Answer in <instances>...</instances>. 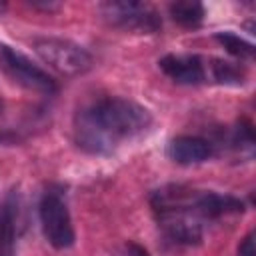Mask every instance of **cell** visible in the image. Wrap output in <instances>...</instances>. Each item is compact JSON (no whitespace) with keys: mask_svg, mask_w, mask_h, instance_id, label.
<instances>
[{"mask_svg":"<svg viewBox=\"0 0 256 256\" xmlns=\"http://www.w3.org/2000/svg\"><path fill=\"white\" fill-rule=\"evenodd\" d=\"M150 112L134 100L108 96L80 108L74 116V140L88 154H110L122 142L144 134Z\"/></svg>","mask_w":256,"mask_h":256,"instance_id":"cell-1","label":"cell"},{"mask_svg":"<svg viewBox=\"0 0 256 256\" xmlns=\"http://www.w3.org/2000/svg\"><path fill=\"white\" fill-rule=\"evenodd\" d=\"M196 190L182 184L158 188L152 198V210L164 236L178 246H198L202 242V218L196 212Z\"/></svg>","mask_w":256,"mask_h":256,"instance_id":"cell-2","label":"cell"},{"mask_svg":"<svg viewBox=\"0 0 256 256\" xmlns=\"http://www.w3.org/2000/svg\"><path fill=\"white\" fill-rule=\"evenodd\" d=\"M100 16L114 28L136 32V34H152L162 28V18L158 12L144 2H128V0H110L98 6Z\"/></svg>","mask_w":256,"mask_h":256,"instance_id":"cell-3","label":"cell"},{"mask_svg":"<svg viewBox=\"0 0 256 256\" xmlns=\"http://www.w3.org/2000/svg\"><path fill=\"white\" fill-rule=\"evenodd\" d=\"M32 44H34V52L40 56V60L64 76L84 74L92 66L90 54L72 40L44 36V38H36Z\"/></svg>","mask_w":256,"mask_h":256,"instance_id":"cell-4","label":"cell"},{"mask_svg":"<svg viewBox=\"0 0 256 256\" xmlns=\"http://www.w3.org/2000/svg\"><path fill=\"white\" fill-rule=\"evenodd\" d=\"M38 214H40V224H42L44 238L54 248L62 250V248H70L74 244V228H72L70 212H68L62 190L48 188L42 194Z\"/></svg>","mask_w":256,"mask_h":256,"instance_id":"cell-5","label":"cell"},{"mask_svg":"<svg viewBox=\"0 0 256 256\" xmlns=\"http://www.w3.org/2000/svg\"><path fill=\"white\" fill-rule=\"evenodd\" d=\"M0 62L4 66V70L22 86L36 90V92H46L52 94L56 92V82L52 80L50 74H46L42 68H38L36 64H32L24 54L12 50L6 44H0Z\"/></svg>","mask_w":256,"mask_h":256,"instance_id":"cell-6","label":"cell"},{"mask_svg":"<svg viewBox=\"0 0 256 256\" xmlns=\"http://www.w3.org/2000/svg\"><path fill=\"white\" fill-rule=\"evenodd\" d=\"M158 66L176 84L196 86L206 80V64L198 54H166Z\"/></svg>","mask_w":256,"mask_h":256,"instance_id":"cell-7","label":"cell"},{"mask_svg":"<svg viewBox=\"0 0 256 256\" xmlns=\"http://www.w3.org/2000/svg\"><path fill=\"white\" fill-rule=\"evenodd\" d=\"M166 152H168L170 160H174L176 164H184V166L200 164L212 156V144L206 138L184 134V136L172 138Z\"/></svg>","mask_w":256,"mask_h":256,"instance_id":"cell-8","label":"cell"},{"mask_svg":"<svg viewBox=\"0 0 256 256\" xmlns=\"http://www.w3.org/2000/svg\"><path fill=\"white\" fill-rule=\"evenodd\" d=\"M244 210V202L216 192H198L196 194V212L202 220H216L226 214H240Z\"/></svg>","mask_w":256,"mask_h":256,"instance_id":"cell-9","label":"cell"},{"mask_svg":"<svg viewBox=\"0 0 256 256\" xmlns=\"http://www.w3.org/2000/svg\"><path fill=\"white\" fill-rule=\"evenodd\" d=\"M18 210H20V196L12 188L0 206V256H14Z\"/></svg>","mask_w":256,"mask_h":256,"instance_id":"cell-10","label":"cell"},{"mask_svg":"<svg viewBox=\"0 0 256 256\" xmlns=\"http://www.w3.org/2000/svg\"><path fill=\"white\" fill-rule=\"evenodd\" d=\"M168 12L172 16L174 22H178L180 26H198L204 20V6L196 0H178L172 2L168 6Z\"/></svg>","mask_w":256,"mask_h":256,"instance_id":"cell-11","label":"cell"},{"mask_svg":"<svg viewBox=\"0 0 256 256\" xmlns=\"http://www.w3.org/2000/svg\"><path fill=\"white\" fill-rule=\"evenodd\" d=\"M210 70H212V78L218 84H226V86H240L244 84V70L228 60L222 58H212L210 60Z\"/></svg>","mask_w":256,"mask_h":256,"instance_id":"cell-12","label":"cell"},{"mask_svg":"<svg viewBox=\"0 0 256 256\" xmlns=\"http://www.w3.org/2000/svg\"><path fill=\"white\" fill-rule=\"evenodd\" d=\"M214 38H216V40L226 48V52H230L232 56H238V58H242V60H248V58L254 56V46H252L250 42H246L244 38H240L238 34H234V32H218Z\"/></svg>","mask_w":256,"mask_h":256,"instance_id":"cell-13","label":"cell"},{"mask_svg":"<svg viewBox=\"0 0 256 256\" xmlns=\"http://www.w3.org/2000/svg\"><path fill=\"white\" fill-rule=\"evenodd\" d=\"M238 256H254V232L246 234L238 246Z\"/></svg>","mask_w":256,"mask_h":256,"instance_id":"cell-14","label":"cell"},{"mask_svg":"<svg viewBox=\"0 0 256 256\" xmlns=\"http://www.w3.org/2000/svg\"><path fill=\"white\" fill-rule=\"evenodd\" d=\"M34 8H40V10H46V12H52V10H58L60 4L58 2H38V0H32L30 2Z\"/></svg>","mask_w":256,"mask_h":256,"instance_id":"cell-15","label":"cell"},{"mask_svg":"<svg viewBox=\"0 0 256 256\" xmlns=\"http://www.w3.org/2000/svg\"><path fill=\"white\" fill-rule=\"evenodd\" d=\"M128 250H130L134 256H148V252H146V250H142V248H140V246H136V244H130V246H128Z\"/></svg>","mask_w":256,"mask_h":256,"instance_id":"cell-16","label":"cell"},{"mask_svg":"<svg viewBox=\"0 0 256 256\" xmlns=\"http://www.w3.org/2000/svg\"><path fill=\"white\" fill-rule=\"evenodd\" d=\"M6 10V2H0V12H4Z\"/></svg>","mask_w":256,"mask_h":256,"instance_id":"cell-17","label":"cell"},{"mask_svg":"<svg viewBox=\"0 0 256 256\" xmlns=\"http://www.w3.org/2000/svg\"><path fill=\"white\" fill-rule=\"evenodd\" d=\"M0 110H2V102H0Z\"/></svg>","mask_w":256,"mask_h":256,"instance_id":"cell-18","label":"cell"}]
</instances>
